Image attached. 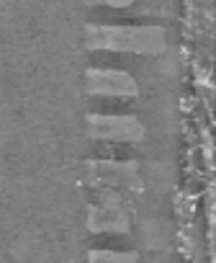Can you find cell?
I'll use <instances>...</instances> for the list:
<instances>
[{
  "label": "cell",
  "mask_w": 216,
  "mask_h": 263,
  "mask_svg": "<svg viewBox=\"0 0 216 263\" xmlns=\"http://www.w3.org/2000/svg\"><path fill=\"white\" fill-rule=\"evenodd\" d=\"M90 47L95 52L152 54L162 49V34L152 26H103L90 31Z\"/></svg>",
  "instance_id": "obj_1"
},
{
  "label": "cell",
  "mask_w": 216,
  "mask_h": 263,
  "mask_svg": "<svg viewBox=\"0 0 216 263\" xmlns=\"http://www.w3.org/2000/svg\"><path fill=\"white\" fill-rule=\"evenodd\" d=\"M144 126L132 116H93L90 140L95 142H139Z\"/></svg>",
  "instance_id": "obj_2"
},
{
  "label": "cell",
  "mask_w": 216,
  "mask_h": 263,
  "mask_svg": "<svg viewBox=\"0 0 216 263\" xmlns=\"http://www.w3.org/2000/svg\"><path fill=\"white\" fill-rule=\"evenodd\" d=\"M90 96L93 98H114L126 101L137 96V83L126 72L116 70H93L90 72Z\"/></svg>",
  "instance_id": "obj_3"
},
{
  "label": "cell",
  "mask_w": 216,
  "mask_h": 263,
  "mask_svg": "<svg viewBox=\"0 0 216 263\" xmlns=\"http://www.w3.org/2000/svg\"><path fill=\"white\" fill-rule=\"evenodd\" d=\"M90 176H93V183L111 191V189H132V186H139V178L134 173V168L129 163H108V160H100V163H93L90 165Z\"/></svg>",
  "instance_id": "obj_4"
},
{
  "label": "cell",
  "mask_w": 216,
  "mask_h": 263,
  "mask_svg": "<svg viewBox=\"0 0 216 263\" xmlns=\"http://www.w3.org/2000/svg\"><path fill=\"white\" fill-rule=\"evenodd\" d=\"M90 227L95 232H124L129 227V217L116 199L95 201L90 206Z\"/></svg>",
  "instance_id": "obj_5"
},
{
  "label": "cell",
  "mask_w": 216,
  "mask_h": 263,
  "mask_svg": "<svg viewBox=\"0 0 216 263\" xmlns=\"http://www.w3.org/2000/svg\"><path fill=\"white\" fill-rule=\"evenodd\" d=\"M90 263H137V255L121 250H93Z\"/></svg>",
  "instance_id": "obj_6"
}]
</instances>
